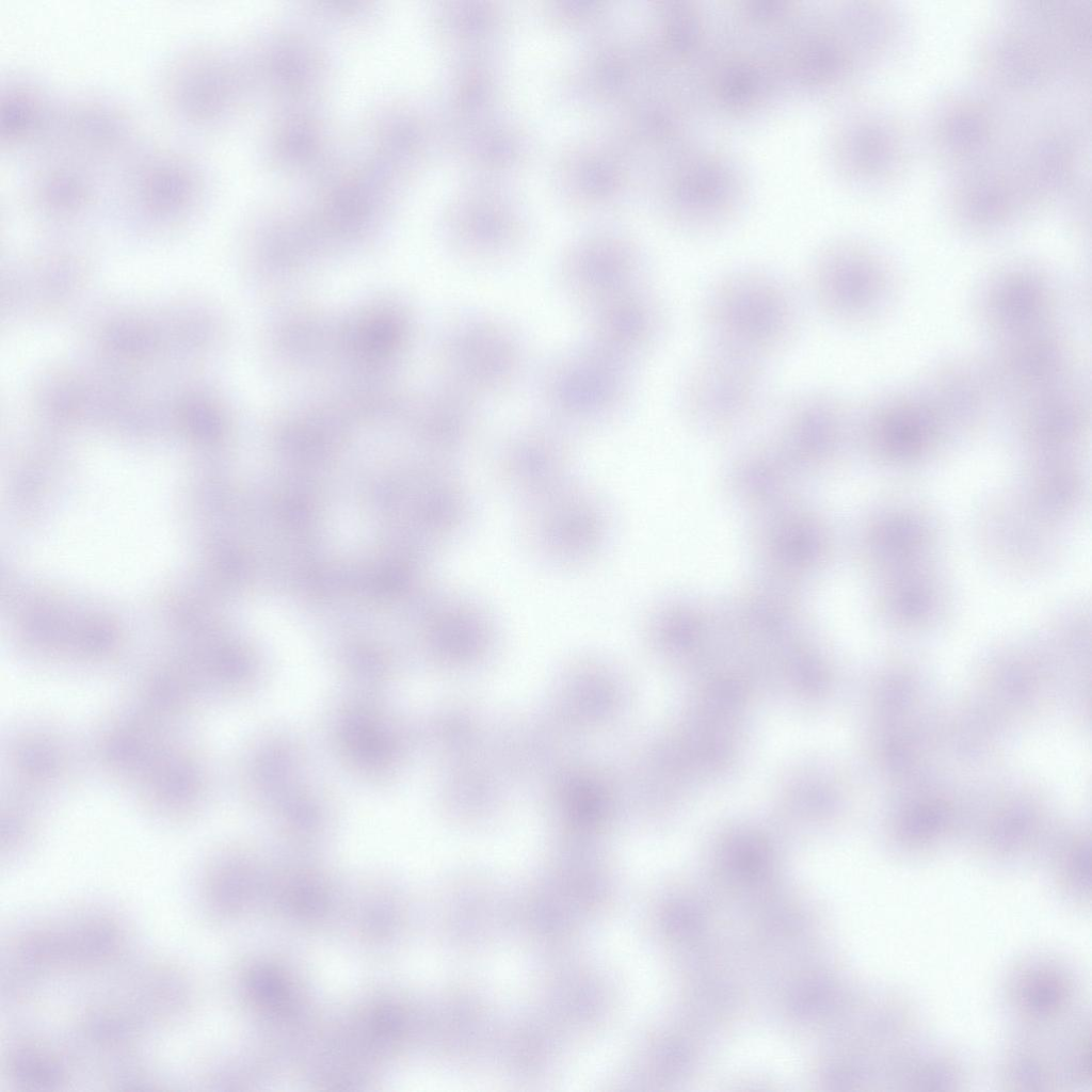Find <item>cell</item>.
Wrapping results in <instances>:
<instances>
[{
  "mask_svg": "<svg viewBox=\"0 0 1092 1092\" xmlns=\"http://www.w3.org/2000/svg\"><path fill=\"white\" fill-rule=\"evenodd\" d=\"M798 319L788 287L769 274L743 271L720 280L708 293L704 320L712 346L757 357L781 346Z\"/></svg>",
  "mask_w": 1092,
  "mask_h": 1092,
  "instance_id": "cell-1",
  "label": "cell"
},
{
  "mask_svg": "<svg viewBox=\"0 0 1092 1092\" xmlns=\"http://www.w3.org/2000/svg\"><path fill=\"white\" fill-rule=\"evenodd\" d=\"M630 388L628 362L588 342L548 365L541 378L539 396L556 419L591 423L622 410Z\"/></svg>",
  "mask_w": 1092,
  "mask_h": 1092,
  "instance_id": "cell-2",
  "label": "cell"
},
{
  "mask_svg": "<svg viewBox=\"0 0 1092 1092\" xmlns=\"http://www.w3.org/2000/svg\"><path fill=\"white\" fill-rule=\"evenodd\" d=\"M765 394L757 357L712 346L688 372L680 399L696 420L730 423L759 410Z\"/></svg>",
  "mask_w": 1092,
  "mask_h": 1092,
  "instance_id": "cell-3",
  "label": "cell"
},
{
  "mask_svg": "<svg viewBox=\"0 0 1092 1092\" xmlns=\"http://www.w3.org/2000/svg\"><path fill=\"white\" fill-rule=\"evenodd\" d=\"M826 145L834 170L860 188L889 186L908 163L902 129L883 111L856 110L842 116L831 129Z\"/></svg>",
  "mask_w": 1092,
  "mask_h": 1092,
  "instance_id": "cell-4",
  "label": "cell"
},
{
  "mask_svg": "<svg viewBox=\"0 0 1092 1092\" xmlns=\"http://www.w3.org/2000/svg\"><path fill=\"white\" fill-rule=\"evenodd\" d=\"M448 357L463 391L475 398L511 388L526 364L518 334L501 320L478 314L455 327Z\"/></svg>",
  "mask_w": 1092,
  "mask_h": 1092,
  "instance_id": "cell-5",
  "label": "cell"
},
{
  "mask_svg": "<svg viewBox=\"0 0 1092 1092\" xmlns=\"http://www.w3.org/2000/svg\"><path fill=\"white\" fill-rule=\"evenodd\" d=\"M746 182L730 157L717 152H687L677 170L672 209L689 228L716 226L730 218L744 200Z\"/></svg>",
  "mask_w": 1092,
  "mask_h": 1092,
  "instance_id": "cell-6",
  "label": "cell"
},
{
  "mask_svg": "<svg viewBox=\"0 0 1092 1092\" xmlns=\"http://www.w3.org/2000/svg\"><path fill=\"white\" fill-rule=\"evenodd\" d=\"M643 269L641 255L631 245L616 240H593L563 256L558 277L568 294L591 307L637 289Z\"/></svg>",
  "mask_w": 1092,
  "mask_h": 1092,
  "instance_id": "cell-7",
  "label": "cell"
},
{
  "mask_svg": "<svg viewBox=\"0 0 1092 1092\" xmlns=\"http://www.w3.org/2000/svg\"><path fill=\"white\" fill-rule=\"evenodd\" d=\"M997 115L974 95L944 100L930 121V143L938 159L954 173L986 162L999 136Z\"/></svg>",
  "mask_w": 1092,
  "mask_h": 1092,
  "instance_id": "cell-8",
  "label": "cell"
},
{
  "mask_svg": "<svg viewBox=\"0 0 1092 1092\" xmlns=\"http://www.w3.org/2000/svg\"><path fill=\"white\" fill-rule=\"evenodd\" d=\"M662 323L659 305L632 289L590 307L589 343L629 363L654 344Z\"/></svg>",
  "mask_w": 1092,
  "mask_h": 1092,
  "instance_id": "cell-9",
  "label": "cell"
},
{
  "mask_svg": "<svg viewBox=\"0 0 1092 1092\" xmlns=\"http://www.w3.org/2000/svg\"><path fill=\"white\" fill-rule=\"evenodd\" d=\"M503 465L516 486L544 498L560 489L566 452L551 432L527 428L516 432L508 441Z\"/></svg>",
  "mask_w": 1092,
  "mask_h": 1092,
  "instance_id": "cell-10",
  "label": "cell"
},
{
  "mask_svg": "<svg viewBox=\"0 0 1092 1092\" xmlns=\"http://www.w3.org/2000/svg\"><path fill=\"white\" fill-rule=\"evenodd\" d=\"M544 498L546 502L536 519L541 544L565 560L590 553L601 534V518L594 505L558 492Z\"/></svg>",
  "mask_w": 1092,
  "mask_h": 1092,
  "instance_id": "cell-11",
  "label": "cell"
},
{
  "mask_svg": "<svg viewBox=\"0 0 1092 1092\" xmlns=\"http://www.w3.org/2000/svg\"><path fill=\"white\" fill-rule=\"evenodd\" d=\"M814 287L825 311L844 315L867 305L873 293L874 278L862 256L844 246H832L817 259Z\"/></svg>",
  "mask_w": 1092,
  "mask_h": 1092,
  "instance_id": "cell-12",
  "label": "cell"
},
{
  "mask_svg": "<svg viewBox=\"0 0 1092 1092\" xmlns=\"http://www.w3.org/2000/svg\"><path fill=\"white\" fill-rule=\"evenodd\" d=\"M776 87V76L759 60L735 58L716 69L711 81L714 102L725 112L749 114L761 110Z\"/></svg>",
  "mask_w": 1092,
  "mask_h": 1092,
  "instance_id": "cell-13",
  "label": "cell"
},
{
  "mask_svg": "<svg viewBox=\"0 0 1092 1092\" xmlns=\"http://www.w3.org/2000/svg\"><path fill=\"white\" fill-rule=\"evenodd\" d=\"M1034 298L1033 289L1030 285L1019 284L1012 285L1003 294L1000 300L1001 310L1006 315H1023L1032 305Z\"/></svg>",
  "mask_w": 1092,
  "mask_h": 1092,
  "instance_id": "cell-14",
  "label": "cell"
}]
</instances>
